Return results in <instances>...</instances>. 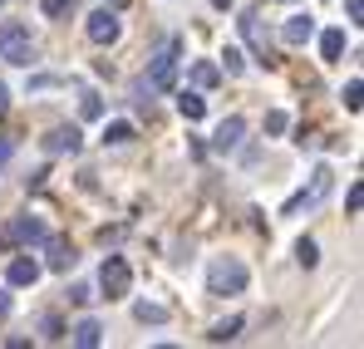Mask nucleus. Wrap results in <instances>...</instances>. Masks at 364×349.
Masks as SVG:
<instances>
[{
	"instance_id": "obj_1",
	"label": "nucleus",
	"mask_w": 364,
	"mask_h": 349,
	"mask_svg": "<svg viewBox=\"0 0 364 349\" xmlns=\"http://www.w3.org/2000/svg\"><path fill=\"white\" fill-rule=\"evenodd\" d=\"M207 291H212V295H242L246 291V266L237 261V256L212 261V271H207Z\"/></svg>"
},
{
	"instance_id": "obj_2",
	"label": "nucleus",
	"mask_w": 364,
	"mask_h": 349,
	"mask_svg": "<svg viewBox=\"0 0 364 349\" xmlns=\"http://www.w3.org/2000/svg\"><path fill=\"white\" fill-rule=\"evenodd\" d=\"M0 59H10V64H30V59H35L30 25H20V20H5V25H0Z\"/></svg>"
},
{
	"instance_id": "obj_3",
	"label": "nucleus",
	"mask_w": 364,
	"mask_h": 349,
	"mask_svg": "<svg viewBox=\"0 0 364 349\" xmlns=\"http://www.w3.org/2000/svg\"><path fill=\"white\" fill-rule=\"evenodd\" d=\"M173 79H178V40H168L153 55V69H148V84L153 89H173Z\"/></svg>"
},
{
	"instance_id": "obj_4",
	"label": "nucleus",
	"mask_w": 364,
	"mask_h": 349,
	"mask_svg": "<svg viewBox=\"0 0 364 349\" xmlns=\"http://www.w3.org/2000/svg\"><path fill=\"white\" fill-rule=\"evenodd\" d=\"M99 286H104V295H109V300L128 295V286H133V271H128V261H123V256H109V261H104Z\"/></svg>"
},
{
	"instance_id": "obj_5",
	"label": "nucleus",
	"mask_w": 364,
	"mask_h": 349,
	"mask_svg": "<svg viewBox=\"0 0 364 349\" xmlns=\"http://www.w3.org/2000/svg\"><path fill=\"white\" fill-rule=\"evenodd\" d=\"M84 30H89V40H94V45H114V40L123 35V25H119V15H114V10H94Z\"/></svg>"
},
{
	"instance_id": "obj_6",
	"label": "nucleus",
	"mask_w": 364,
	"mask_h": 349,
	"mask_svg": "<svg viewBox=\"0 0 364 349\" xmlns=\"http://www.w3.org/2000/svg\"><path fill=\"white\" fill-rule=\"evenodd\" d=\"M330 182H335V173H330V168H315V173H310V192H301V197H291V202H286V212H301V207H315V202H320V197L330 192Z\"/></svg>"
},
{
	"instance_id": "obj_7",
	"label": "nucleus",
	"mask_w": 364,
	"mask_h": 349,
	"mask_svg": "<svg viewBox=\"0 0 364 349\" xmlns=\"http://www.w3.org/2000/svg\"><path fill=\"white\" fill-rule=\"evenodd\" d=\"M242 133H246V123H242L237 114L222 118V123H217V138H212V148H217V153H232V148L242 143Z\"/></svg>"
},
{
	"instance_id": "obj_8",
	"label": "nucleus",
	"mask_w": 364,
	"mask_h": 349,
	"mask_svg": "<svg viewBox=\"0 0 364 349\" xmlns=\"http://www.w3.org/2000/svg\"><path fill=\"white\" fill-rule=\"evenodd\" d=\"M237 25H242V35L251 40V50H256V59H261V64H271V45H266V35H261V25H256V10H246V15L237 20Z\"/></svg>"
},
{
	"instance_id": "obj_9",
	"label": "nucleus",
	"mask_w": 364,
	"mask_h": 349,
	"mask_svg": "<svg viewBox=\"0 0 364 349\" xmlns=\"http://www.w3.org/2000/svg\"><path fill=\"white\" fill-rule=\"evenodd\" d=\"M5 276H10V286H35V281H40V261H30V256H15Z\"/></svg>"
},
{
	"instance_id": "obj_10",
	"label": "nucleus",
	"mask_w": 364,
	"mask_h": 349,
	"mask_svg": "<svg viewBox=\"0 0 364 349\" xmlns=\"http://www.w3.org/2000/svg\"><path fill=\"white\" fill-rule=\"evenodd\" d=\"M45 148H50V153H79L84 138H79V128H55V133L45 138Z\"/></svg>"
},
{
	"instance_id": "obj_11",
	"label": "nucleus",
	"mask_w": 364,
	"mask_h": 349,
	"mask_svg": "<svg viewBox=\"0 0 364 349\" xmlns=\"http://www.w3.org/2000/svg\"><path fill=\"white\" fill-rule=\"evenodd\" d=\"M310 35H315V20H310V15H291V20H286V30H281V40H286V45H305Z\"/></svg>"
},
{
	"instance_id": "obj_12",
	"label": "nucleus",
	"mask_w": 364,
	"mask_h": 349,
	"mask_svg": "<svg viewBox=\"0 0 364 349\" xmlns=\"http://www.w3.org/2000/svg\"><path fill=\"white\" fill-rule=\"evenodd\" d=\"M133 315H138V325H163L173 310H168V305H158V300H138V305H133Z\"/></svg>"
},
{
	"instance_id": "obj_13",
	"label": "nucleus",
	"mask_w": 364,
	"mask_h": 349,
	"mask_svg": "<svg viewBox=\"0 0 364 349\" xmlns=\"http://www.w3.org/2000/svg\"><path fill=\"white\" fill-rule=\"evenodd\" d=\"M69 340H74V345H84V349H94L99 340H104V330H99V320H79V325L69 330Z\"/></svg>"
},
{
	"instance_id": "obj_14",
	"label": "nucleus",
	"mask_w": 364,
	"mask_h": 349,
	"mask_svg": "<svg viewBox=\"0 0 364 349\" xmlns=\"http://www.w3.org/2000/svg\"><path fill=\"white\" fill-rule=\"evenodd\" d=\"M217 79H222V69H217L212 59H197V64H192V84H197V89H217Z\"/></svg>"
},
{
	"instance_id": "obj_15",
	"label": "nucleus",
	"mask_w": 364,
	"mask_h": 349,
	"mask_svg": "<svg viewBox=\"0 0 364 349\" xmlns=\"http://www.w3.org/2000/svg\"><path fill=\"white\" fill-rule=\"evenodd\" d=\"M74 261H79V256H74V246H69V241H60V236H55V241H50V266H55V271H69V266H74Z\"/></svg>"
},
{
	"instance_id": "obj_16",
	"label": "nucleus",
	"mask_w": 364,
	"mask_h": 349,
	"mask_svg": "<svg viewBox=\"0 0 364 349\" xmlns=\"http://www.w3.org/2000/svg\"><path fill=\"white\" fill-rule=\"evenodd\" d=\"M10 241H45V227H40L35 217H20V222L10 227Z\"/></svg>"
},
{
	"instance_id": "obj_17",
	"label": "nucleus",
	"mask_w": 364,
	"mask_h": 349,
	"mask_svg": "<svg viewBox=\"0 0 364 349\" xmlns=\"http://www.w3.org/2000/svg\"><path fill=\"white\" fill-rule=\"evenodd\" d=\"M320 55H325V59L345 55V30H325V35H320Z\"/></svg>"
},
{
	"instance_id": "obj_18",
	"label": "nucleus",
	"mask_w": 364,
	"mask_h": 349,
	"mask_svg": "<svg viewBox=\"0 0 364 349\" xmlns=\"http://www.w3.org/2000/svg\"><path fill=\"white\" fill-rule=\"evenodd\" d=\"M178 114L187 118V123H197V118L207 114V104H202V99H197V94H182V99H178Z\"/></svg>"
},
{
	"instance_id": "obj_19",
	"label": "nucleus",
	"mask_w": 364,
	"mask_h": 349,
	"mask_svg": "<svg viewBox=\"0 0 364 349\" xmlns=\"http://www.w3.org/2000/svg\"><path fill=\"white\" fill-rule=\"evenodd\" d=\"M104 143H114V148L133 143V123H109V128H104Z\"/></svg>"
},
{
	"instance_id": "obj_20",
	"label": "nucleus",
	"mask_w": 364,
	"mask_h": 349,
	"mask_svg": "<svg viewBox=\"0 0 364 349\" xmlns=\"http://www.w3.org/2000/svg\"><path fill=\"white\" fill-rule=\"evenodd\" d=\"M296 261H301V266H315V261H320V251H315V241H310V236L296 241Z\"/></svg>"
},
{
	"instance_id": "obj_21",
	"label": "nucleus",
	"mask_w": 364,
	"mask_h": 349,
	"mask_svg": "<svg viewBox=\"0 0 364 349\" xmlns=\"http://www.w3.org/2000/svg\"><path fill=\"white\" fill-rule=\"evenodd\" d=\"M237 330H242V320L232 315V320H222V325H212V340H217V345H227V340H232Z\"/></svg>"
},
{
	"instance_id": "obj_22",
	"label": "nucleus",
	"mask_w": 364,
	"mask_h": 349,
	"mask_svg": "<svg viewBox=\"0 0 364 349\" xmlns=\"http://www.w3.org/2000/svg\"><path fill=\"white\" fill-rule=\"evenodd\" d=\"M79 114H84V118H99V114H104L99 94H84V99H79Z\"/></svg>"
},
{
	"instance_id": "obj_23",
	"label": "nucleus",
	"mask_w": 364,
	"mask_h": 349,
	"mask_svg": "<svg viewBox=\"0 0 364 349\" xmlns=\"http://www.w3.org/2000/svg\"><path fill=\"white\" fill-rule=\"evenodd\" d=\"M286 128H291V118L281 114V109H271V114H266V133H286Z\"/></svg>"
},
{
	"instance_id": "obj_24",
	"label": "nucleus",
	"mask_w": 364,
	"mask_h": 349,
	"mask_svg": "<svg viewBox=\"0 0 364 349\" xmlns=\"http://www.w3.org/2000/svg\"><path fill=\"white\" fill-rule=\"evenodd\" d=\"M340 99H345V109H350V114H355V109H360V79H350V84H345V94H340Z\"/></svg>"
},
{
	"instance_id": "obj_25",
	"label": "nucleus",
	"mask_w": 364,
	"mask_h": 349,
	"mask_svg": "<svg viewBox=\"0 0 364 349\" xmlns=\"http://www.w3.org/2000/svg\"><path fill=\"white\" fill-rule=\"evenodd\" d=\"M40 330H45V340H64V325L55 320V315H45V320H40Z\"/></svg>"
},
{
	"instance_id": "obj_26",
	"label": "nucleus",
	"mask_w": 364,
	"mask_h": 349,
	"mask_svg": "<svg viewBox=\"0 0 364 349\" xmlns=\"http://www.w3.org/2000/svg\"><path fill=\"white\" fill-rule=\"evenodd\" d=\"M222 59H227V69H232V74H242V69H246V59H242V50H227V55H222Z\"/></svg>"
},
{
	"instance_id": "obj_27",
	"label": "nucleus",
	"mask_w": 364,
	"mask_h": 349,
	"mask_svg": "<svg viewBox=\"0 0 364 349\" xmlns=\"http://www.w3.org/2000/svg\"><path fill=\"white\" fill-rule=\"evenodd\" d=\"M69 300H74V305H89V300H94V291H89V286H74V291H69Z\"/></svg>"
},
{
	"instance_id": "obj_28",
	"label": "nucleus",
	"mask_w": 364,
	"mask_h": 349,
	"mask_svg": "<svg viewBox=\"0 0 364 349\" xmlns=\"http://www.w3.org/2000/svg\"><path fill=\"white\" fill-rule=\"evenodd\" d=\"M64 10H69V0H45V15H50V20H55V15H64Z\"/></svg>"
},
{
	"instance_id": "obj_29",
	"label": "nucleus",
	"mask_w": 364,
	"mask_h": 349,
	"mask_svg": "<svg viewBox=\"0 0 364 349\" xmlns=\"http://www.w3.org/2000/svg\"><path fill=\"white\" fill-rule=\"evenodd\" d=\"M360 207H364V187L355 182V187H350V212H360Z\"/></svg>"
},
{
	"instance_id": "obj_30",
	"label": "nucleus",
	"mask_w": 364,
	"mask_h": 349,
	"mask_svg": "<svg viewBox=\"0 0 364 349\" xmlns=\"http://www.w3.org/2000/svg\"><path fill=\"white\" fill-rule=\"evenodd\" d=\"M345 10H350V20H360V15H364V0H345Z\"/></svg>"
},
{
	"instance_id": "obj_31",
	"label": "nucleus",
	"mask_w": 364,
	"mask_h": 349,
	"mask_svg": "<svg viewBox=\"0 0 364 349\" xmlns=\"http://www.w3.org/2000/svg\"><path fill=\"white\" fill-rule=\"evenodd\" d=\"M10 153H15V148H10V138H0V163H10Z\"/></svg>"
},
{
	"instance_id": "obj_32",
	"label": "nucleus",
	"mask_w": 364,
	"mask_h": 349,
	"mask_svg": "<svg viewBox=\"0 0 364 349\" xmlns=\"http://www.w3.org/2000/svg\"><path fill=\"white\" fill-rule=\"evenodd\" d=\"M5 109H10V89L0 84V114H5Z\"/></svg>"
},
{
	"instance_id": "obj_33",
	"label": "nucleus",
	"mask_w": 364,
	"mask_h": 349,
	"mask_svg": "<svg viewBox=\"0 0 364 349\" xmlns=\"http://www.w3.org/2000/svg\"><path fill=\"white\" fill-rule=\"evenodd\" d=\"M5 315H10V295L0 291V320H5Z\"/></svg>"
},
{
	"instance_id": "obj_34",
	"label": "nucleus",
	"mask_w": 364,
	"mask_h": 349,
	"mask_svg": "<svg viewBox=\"0 0 364 349\" xmlns=\"http://www.w3.org/2000/svg\"><path fill=\"white\" fill-rule=\"evenodd\" d=\"M212 5H222V10H227V5H232V0H212Z\"/></svg>"
},
{
	"instance_id": "obj_35",
	"label": "nucleus",
	"mask_w": 364,
	"mask_h": 349,
	"mask_svg": "<svg viewBox=\"0 0 364 349\" xmlns=\"http://www.w3.org/2000/svg\"><path fill=\"white\" fill-rule=\"evenodd\" d=\"M5 241H10V232H0V246H5Z\"/></svg>"
}]
</instances>
